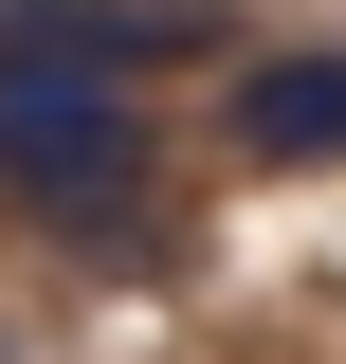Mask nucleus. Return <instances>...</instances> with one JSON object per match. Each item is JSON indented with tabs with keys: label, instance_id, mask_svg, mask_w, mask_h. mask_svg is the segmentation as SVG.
I'll list each match as a JSON object with an SVG mask.
<instances>
[{
	"label": "nucleus",
	"instance_id": "1",
	"mask_svg": "<svg viewBox=\"0 0 346 364\" xmlns=\"http://www.w3.org/2000/svg\"><path fill=\"white\" fill-rule=\"evenodd\" d=\"M146 182H164V109L146 73H91V55H0V219L37 237H110L146 219Z\"/></svg>",
	"mask_w": 346,
	"mask_h": 364
},
{
	"label": "nucleus",
	"instance_id": "2",
	"mask_svg": "<svg viewBox=\"0 0 346 364\" xmlns=\"http://www.w3.org/2000/svg\"><path fill=\"white\" fill-rule=\"evenodd\" d=\"M0 55H91V73H237V0H0Z\"/></svg>",
	"mask_w": 346,
	"mask_h": 364
},
{
	"label": "nucleus",
	"instance_id": "3",
	"mask_svg": "<svg viewBox=\"0 0 346 364\" xmlns=\"http://www.w3.org/2000/svg\"><path fill=\"white\" fill-rule=\"evenodd\" d=\"M219 146H237V164H273V182L346 164V37H292V55H237V73H219Z\"/></svg>",
	"mask_w": 346,
	"mask_h": 364
},
{
	"label": "nucleus",
	"instance_id": "4",
	"mask_svg": "<svg viewBox=\"0 0 346 364\" xmlns=\"http://www.w3.org/2000/svg\"><path fill=\"white\" fill-rule=\"evenodd\" d=\"M0 364H19V310H0Z\"/></svg>",
	"mask_w": 346,
	"mask_h": 364
}]
</instances>
